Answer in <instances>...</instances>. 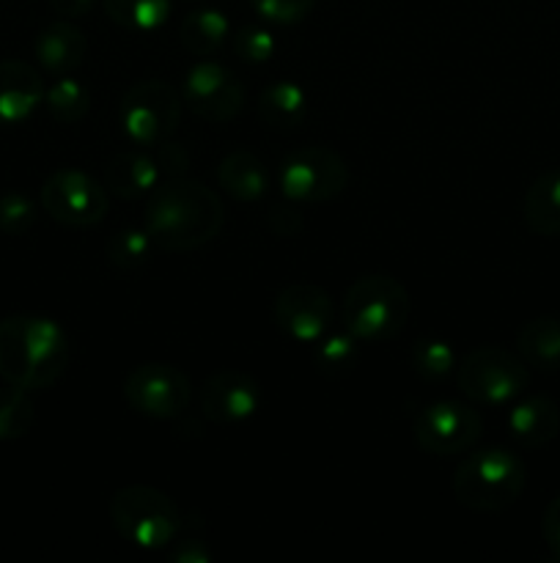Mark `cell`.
<instances>
[{
  "label": "cell",
  "instance_id": "8",
  "mask_svg": "<svg viewBox=\"0 0 560 563\" xmlns=\"http://www.w3.org/2000/svg\"><path fill=\"white\" fill-rule=\"evenodd\" d=\"M278 185L289 201L322 203L333 201L349 185V168L327 146H305L285 154L278 170Z\"/></svg>",
  "mask_w": 560,
  "mask_h": 563
},
{
  "label": "cell",
  "instance_id": "3",
  "mask_svg": "<svg viewBox=\"0 0 560 563\" xmlns=\"http://www.w3.org/2000/svg\"><path fill=\"white\" fill-rule=\"evenodd\" d=\"M525 462L508 449H481L464 456L453 473V498L470 511L494 515L514 506L525 493Z\"/></svg>",
  "mask_w": 560,
  "mask_h": 563
},
{
  "label": "cell",
  "instance_id": "1",
  "mask_svg": "<svg viewBox=\"0 0 560 563\" xmlns=\"http://www.w3.org/2000/svg\"><path fill=\"white\" fill-rule=\"evenodd\" d=\"M225 225V207L203 181L163 179L148 192L143 229L159 251L187 253L209 245Z\"/></svg>",
  "mask_w": 560,
  "mask_h": 563
},
{
  "label": "cell",
  "instance_id": "15",
  "mask_svg": "<svg viewBox=\"0 0 560 563\" xmlns=\"http://www.w3.org/2000/svg\"><path fill=\"white\" fill-rule=\"evenodd\" d=\"M42 75L16 58L0 60V124H22L44 102Z\"/></svg>",
  "mask_w": 560,
  "mask_h": 563
},
{
  "label": "cell",
  "instance_id": "37",
  "mask_svg": "<svg viewBox=\"0 0 560 563\" xmlns=\"http://www.w3.org/2000/svg\"><path fill=\"white\" fill-rule=\"evenodd\" d=\"M93 3H97V0H49V5H53L60 16H86L88 11L93 9Z\"/></svg>",
  "mask_w": 560,
  "mask_h": 563
},
{
  "label": "cell",
  "instance_id": "7",
  "mask_svg": "<svg viewBox=\"0 0 560 563\" xmlns=\"http://www.w3.org/2000/svg\"><path fill=\"white\" fill-rule=\"evenodd\" d=\"M459 390L470 401L483 407H503L519 399L530 383V372L522 355L503 346H478L456 372Z\"/></svg>",
  "mask_w": 560,
  "mask_h": 563
},
{
  "label": "cell",
  "instance_id": "34",
  "mask_svg": "<svg viewBox=\"0 0 560 563\" xmlns=\"http://www.w3.org/2000/svg\"><path fill=\"white\" fill-rule=\"evenodd\" d=\"M157 165L163 170V179H176V176H184L187 165H190V154H187V148L181 143L165 141L159 143Z\"/></svg>",
  "mask_w": 560,
  "mask_h": 563
},
{
  "label": "cell",
  "instance_id": "17",
  "mask_svg": "<svg viewBox=\"0 0 560 563\" xmlns=\"http://www.w3.org/2000/svg\"><path fill=\"white\" fill-rule=\"evenodd\" d=\"M505 427L522 449H541L558 438L560 410L547 396H527L514 401L505 416Z\"/></svg>",
  "mask_w": 560,
  "mask_h": 563
},
{
  "label": "cell",
  "instance_id": "26",
  "mask_svg": "<svg viewBox=\"0 0 560 563\" xmlns=\"http://www.w3.org/2000/svg\"><path fill=\"white\" fill-rule=\"evenodd\" d=\"M152 245L154 242L146 229L126 225V229L110 234L108 245H104V256L121 273H132V269H141L152 258Z\"/></svg>",
  "mask_w": 560,
  "mask_h": 563
},
{
  "label": "cell",
  "instance_id": "5",
  "mask_svg": "<svg viewBox=\"0 0 560 563\" xmlns=\"http://www.w3.org/2000/svg\"><path fill=\"white\" fill-rule=\"evenodd\" d=\"M108 511L115 533L141 550H165L181 531V515L173 498L146 484L113 493Z\"/></svg>",
  "mask_w": 560,
  "mask_h": 563
},
{
  "label": "cell",
  "instance_id": "18",
  "mask_svg": "<svg viewBox=\"0 0 560 563\" xmlns=\"http://www.w3.org/2000/svg\"><path fill=\"white\" fill-rule=\"evenodd\" d=\"M33 49H36L38 64H42L49 75L60 77L75 71L77 66H82L88 42H86V33H82L80 27L71 25V22L58 20L38 33Z\"/></svg>",
  "mask_w": 560,
  "mask_h": 563
},
{
  "label": "cell",
  "instance_id": "4",
  "mask_svg": "<svg viewBox=\"0 0 560 563\" xmlns=\"http://www.w3.org/2000/svg\"><path fill=\"white\" fill-rule=\"evenodd\" d=\"M412 302L404 286L390 275H362L346 289L344 330H349L362 344L390 341L406 328Z\"/></svg>",
  "mask_w": 560,
  "mask_h": 563
},
{
  "label": "cell",
  "instance_id": "2",
  "mask_svg": "<svg viewBox=\"0 0 560 563\" xmlns=\"http://www.w3.org/2000/svg\"><path fill=\"white\" fill-rule=\"evenodd\" d=\"M69 366V339L55 319L5 317L0 322V377L25 390L58 383Z\"/></svg>",
  "mask_w": 560,
  "mask_h": 563
},
{
  "label": "cell",
  "instance_id": "20",
  "mask_svg": "<svg viewBox=\"0 0 560 563\" xmlns=\"http://www.w3.org/2000/svg\"><path fill=\"white\" fill-rule=\"evenodd\" d=\"M522 218L538 236H560V168L538 176L525 192Z\"/></svg>",
  "mask_w": 560,
  "mask_h": 563
},
{
  "label": "cell",
  "instance_id": "32",
  "mask_svg": "<svg viewBox=\"0 0 560 563\" xmlns=\"http://www.w3.org/2000/svg\"><path fill=\"white\" fill-rule=\"evenodd\" d=\"M250 5L269 25H296L311 14L316 0H250Z\"/></svg>",
  "mask_w": 560,
  "mask_h": 563
},
{
  "label": "cell",
  "instance_id": "14",
  "mask_svg": "<svg viewBox=\"0 0 560 563\" xmlns=\"http://www.w3.org/2000/svg\"><path fill=\"white\" fill-rule=\"evenodd\" d=\"M261 407V385L245 372H214L201 388V410L214 423H242Z\"/></svg>",
  "mask_w": 560,
  "mask_h": 563
},
{
  "label": "cell",
  "instance_id": "25",
  "mask_svg": "<svg viewBox=\"0 0 560 563\" xmlns=\"http://www.w3.org/2000/svg\"><path fill=\"white\" fill-rule=\"evenodd\" d=\"M44 104H47L49 115L60 124H77L86 119L88 108H91V93L80 80L69 75H60L53 86L44 93Z\"/></svg>",
  "mask_w": 560,
  "mask_h": 563
},
{
  "label": "cell",
  "instance_id": "33",
  "mask_svg": "<svg viewBox=\"0 0 560 563\" xmlns=\"http://www.w3.org/2000/svg\"><path fill=\"white\" fill-rule=\"evenodd\" d=\"M168 559L173 563H209L212 561V550L203 542L201 537H187V539H173V544H168Z\"/></svg>",
  "mask_w": 560,
  "mask_h": 563
},
{
  "label": "cell",
  "instance_id": "28",
  "mask_svg": "<svg viewBox=\"0 0 560 563\" xmlns=\"http://www.w3.org/2000/svg\"><path fill=\"white\" fill-rule=\"evenodd\" d=\"M36 410L25 388L5 383L0 388V440H20L31 432Z\"/></svg>",
  "mask_w": 560,
  "mask_h": 563
},
{
  "label": "cell",
  "instance_id": "9",
  "mask_svg": "<svg viewBox=\"0 0 560 563\" xmlns=\"http://www.w3.org/2000/svg\"><path fill=\"white\" fill-rule=\"evenodd\" d=\"M44 212L69 229H88L108 214V187L77 168H60L38 190Z\"/></svg>",
  "mask_w": 560,
  "mask_h": 563
},
{
  "label": "cell",
  "instance_id": "30",
  "mask_svg": "<svg viewBox=\"0 0 560 563\" xmlns=\"http://www.w3.org/2000/svg\"><path fill=\"white\" fill-rule=\"evenodd\" d=\"M36 201L20 190H9L0 196V234L22 236L36 223Z\"/></svg>",
  "mask_w": 560,
  "mask_h": 563
},
{
  "label": "cell",
  "instance_id": "11",
  "mask_svg": "<svg viewBox=\"0 0 560 563\" xmlns=\"http://www.w3.org/2000/svg\"><path fill=\"white\" fill-rule=\"evenodd\" d=\"M481 412L461 401H432L415 418L417 445L432 456L464 454L481 440Z\"/></svg>",
  "mask_w": 560,
  "mask_h": 563
},
{
  "label": "cell",
  "instance_id": "10",
  "mask_svg": "<svg viewBox=\"0 0 560 563\" xmlns=\"http://www.w3.org/2000/svg\"><path fill=\"white\" fill-rule=\"evenodd\" d=\"M190 379L170 363H143L124 379L126 405L137 416L157 418V421L179 418L190 405Z\"/></svg>",
  "mask_w": 560,
  "mask_h": 563
},
{
  "label": "cell",
  "instance_id": "24",
  "mask_svg": "<svg viewBox=\"0 0 560 563\" xmlns=\"http://www.w3.org/2000/svg\"><path fill=\"white\" fill-rule=\"evenodd\" d=\"M110 22L126 31L148 33L168 22L173 0H102Z\"/></svg>",
  "mask_w": 560,
  "mask_h": 563
},
{
  "label": "cell",
  "instance_id": "12",
  "mask_svg": "<svg viewBox=\"0 0 560 563\" xmlns=\"http://www.w3.org/2000/svg\"><path fill=\"white\" fill-rule=\"evenodd\" d=\"M181 97L187 108L209 124H225L245 108V88L239 80L223 64L209 58H201L187 69Z\"/></svg>",
  "mask_w": 560,
  "mask_h": 563
},
{
  "label": "cell",
  "instance_id": "6",
  "mask_svg": "<svg viewBox=\"0 0 560 563\" xmlns=\"http://www.w3.org/2000/svg\"><path fill=\"white\" fill-rule=\"evenodd\" d=\"M184 97L165 80H137L119 108L121 132L132 146L152 148L170 141L181 121Z\"/></svg>",
  "mask_w": 560,
  "mask_h": 563
},
{
  "label": "cell",
  "instance_id": "16",
  "mask_svg": "<svg viewBox=\"0 0 560 563\" xmlns=\"http://www.w3.org/2000/svg\"><path fill=\"white\" fill-rule=\"evenodd\" d=\"M159 181H163V170H159L157 157L143 152L141 146L113 154L104 165V187L119 198L135 201V198L148 196Z\"/></svg>",
  "mask_w": 560,
  "mask_h": 563
},
{
  "label": "cell",
  "instance_id": "31",
  "mask_svg": "<svg viewBox=\"0 0 560 563\" xmlns=\"http://www.w3.org/2000/svg\"><path fill=\"white\" fill-rule=\"evenodd\" d=\"M278 49L272 31L261 25H245L234 33V53L245 64H267Z\"/></svg>",
  "mask_w": 560,
  "mask_h": 563
},
{
  "label": "cell",
  "instance_id": "22",
  "mask_svg": "<svg viewBox=\"0 0 560 563\" xmlns=\"http://www.w3.org/2000/svg\"><path fill=\"white\" fill-rule=\"evenodd\" d=\"M231 36V22L228 16L220 9H198L181 20L179 38L184 44L187 53L198 55V58H209L217 53Z\"/></svg>",
  "mask_w": 560,
  "mask_h": 563
},
{
  "label": "cell",
  "instance_id": "19",
  "mask_svg": "<svg viewBox=\"0 0 560 563\" xmlns=\"http://www.w3.org/2000/svg\"><path fill=\"white\" fill-rule=\"evenodd\" d=\"M217 185L220 190L228 192L231 198L242 203H253L264 198L269 187L267 165L261 157L247 148H236V152L225 154L223 163L217 165Z\"/></svg>",
  "mask_w": 560,
  "mask_h": 563
},
{
  "label": "cell",
  "instance_id": "21",
  "mask_svg": "<svg viewBox=\"0 0 560 563\" xmlns=\"http://www.w3.org/2000/svg\"><path fill=\"white\" fill-rule=\"evenodd\" d=\"M516 350L538 372H560V319L536 317L516 333Z\"/></svg>",
  "mask_w": 560,
  "mask_h": 563
},
{
  "label": "cell",
  "instance_id": "36",
  "mask_svg": "<svg viewBox=\"0 0 560 563\" xmlns=\"http://www.w3.org/2000/svg\"><path fill=\"white\" fill-rule=\"evenodd\" d=\"M541 533H544V542H547L549 553L560 561V495H555V498L549 500L547 511H544Z\"/></svg>",
  "mask_w": 560,
  "mask_h": 563
},
{
  "label": "cell",
  "instance_id": "38",
  "mask_svg": "<svg viewBox=\"0 0 560 563\" xmlns=\"http://www.w3.org/2000/svg\"><path fill=\"white\" fill-rule=\"evenodd\" d=\"M184 3H195V0H184Z\"/></svg>",
  "mask_w": 560,
  "mask_h": 563
},
{
  "label": "cell",
  "instance_id": "29",
  "mask_svg": "<svg viewBox=\"0 0 560 563\" xmlns=\"http://www.w3.org/2000/svg\"><path fill=\"white\" fill-rule=\"evenodd\" d=\"M410 363L415 374H421L423 379H443L456 368V352L445 339L423 335V339L412 344Z\"/></svg>",
  "mask_w": 560,
  "mask_h": 563
},
{
  "label": "cell",
  "instance_id": "27",
  "mask_svg": "<svg viewBox=\"0 0 560 563\" xmlns=\"http://www.w3.org/2000/svg\"><path fill=\"white\" fill-rule=\"evenodd\" d=\"M357 357H360V341L349 330H344V333H329L318 339L313 361L324 377L338 379L357 366Z\"/></svg>",
  "mask_w": 560,
  "mask_h": 563
},
{
  "label": "cell",
  "instance_id": "23",
  "mask_svg": "<svg viewBox=\"0 0 560 563\" xmlns=\"http://www.w3.org/2000/svg\"><path fill=\"white\" fill-rule=\"evenodd\" d=\"M307 97L294 80H275L258 97V115L269 126H296L305 119Z\"/></svg>",
  "mask_w": 560,
  "mask_h": 563
},
{
  "label": "cell",
  "instance_id": "13",
  "mask_svg": "<svg viewBox=\"0 0 560 563\" xmlns=\"http://www.w3.org/2000/svg\"><path fill=\"white\" fill-rule=\"evenodd\" d=\"M275 322L296 344H316L333 324V300L316 284H291L275 297Z\"/></svg>",
  "mask_w": 560,
  "mask_h": 563
},
{
  "label": "cell",
  "instance_id": "35",
  "mask_svg": "<svg viewBox=\"0 0 560 563\" xmlns=\"http://www.w3.org/2000/svg\"><path fill=\"white\" fill-rule=\"evenodd\" d=\"M269 231L278 236H296L305 229V218L294 207H275L269 212Z\"/></svg>",
  "mask_w": 560,
  "mask_h": 563
}]
</instances>
